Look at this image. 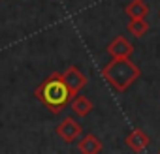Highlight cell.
Returning <instances> with one entry per match:
<instances>
[{
  "label": "cell",
  "instance_id": "obj_1",
  "mask_svg": "<svg viewBox=\"0 0 160 154\" xmlns=\"http://www.w3.org/2000/svg\"><path fill=\"white\" fill-rule=\"evenodd\" d=\"M34 96H36V100L43 105V107H47L51 113H60L70 102H72V98H73V94H72V90L66 87V83H64V79H62V75L58 73V71H53V73H49L45 79L36 87V90H34Z\"/></svg>",
  "mask_w": 160,
  "mask_h": 154
},
{
  "label": "cell",
  "instance_id": "obj_2",
  "mask_svg": "<svg viewBox=\"0 0 160 154\" xmlns=\"http://www.w3.org/2000/svg\"><path fill=\"white\" fill-rule=\"evenodd\" d=\"M100 73L117 92L128 90V87L141 77L139 66H136V62H132L128 56H113L109 62H106Z\"/></svg>",
  "mask_w": 160,
  "mask_h": 154
},
{
  "label": "cell",
  "instance_id": "obj_3",
  "mask_svg": "<svg viewBox=\"0 0 160 154\" xmlns=\"http://www.w3.org/2000/svg\"><path fill=\"white\" fill-rule=\"evenodd\" d=\"M81 133H83V126L79 124L73 117H66V118H62L60 124L57 126V135H58L64 143H73Z\"/></svg>",
  "mask_w": 160,
  "mask_h": 154
},
{
  "label": "cell",
  "instance_id": "obj_4",
  "mask_svg": "<svg viewBox=\"0 0 160 154\" xmlns=\"http://www.w3.org/2000/svg\"><path fill=\"white\" fill-rule=\"evenodd\" d=\"M60 75H62V79H64L66 87L72 90V94H73V96H75L79 90H81V89L87 85V77L81 73V70H79L77 66H70V68H66Z\"/></svg>",
  "mask_w": 160,
  "mask_h": 154
},
{
  "label": "cell",
  "instance_id": "obj_5",
  "mask_svg": "<svg viewBox=\"0 0 160 154\" xmlns=\"http://www.w3.org/2000/svg\"><path fill=\"white\" fill-rule=\"evenodd\" d=\"M124 143H126V147H128L130 150H134V152H143V150L149 147L151 137H149L143 130L136 128V130H132V132L124 137Z\"/></svg>",
  "mask_w": 160,
  "mask_h": 154
},
{
  "label": "cell",
  "instance_id": "obj_6",
  "mask_svg": "<svg viewBox=\"0 0 160 154\" xmlns=\"http://www.w3.org/2000/svg\"><path fill=\"white\" fill-rule=\"evenodd\" d=\"M106 51L113 56H130L134 53V45L124 38V36H117L109 41V45L106 47Z\"/></svg>",
  "mask_w": 160,
  "mask_h": 154
},
{
  "label": "cell",
  "instance_id": "obj_7",
  "mask_svg": "<svg viewBox=\"0 0 160 154\" xmlns=\"http://www.w3.org/2000/svg\"><path fill=\"white\" fill-rule=\"evenodd\" d=\"M77 148L83 154H96L102 150V141L94 133H85L81 137V141H77Z\"/></svg>",
  "mask_w": 160,
  "mask_h": 154
},
{
  "label": "cell",
  "instance_id": "obj_8",
  "mask_svg": "<svg viewBox=\"0 0 160 154\" xmlns=\"http://www.w3.org/2000/svg\"><path fill=\"white\" fill-rule=\"evenodd\" d=\"M70 105H72V111L77 115V117H87L92 109H94V105L91 103V100H87L85 96H79V94H75L73 98H72V102H70Z\"/></svg>",
  "mask_w": 160,
  "mask_h": 154
},
{
  "label": "cell",
  "instance_id": "obj_9",
  "mask_svg": "<svg viewBox=\"0 0 160 154\" xmlns=\"http://www.w3.org/2000/svg\"><path fill=\"white\" fill-rule=\"evenodd\" d=\"M124 12H126V15L130 17V19H145V15L149 13V6L143 2V0H132V2L124 8Z\"/></svg>",
  "mask_w": 160,
  "mask_h": 154
},
{
  "label": "cell",
  "instance_id": "obj_10",
  "mask_svg": "<svg viewBox=\"0 0 160 154\" xmlns=\"http://www.w3.org/2000/svg\"><path fill=\"white\" fill-rule=\"evenodd\" d=\"M126 30H128L132 36H136V38H143V36L147 34V30H149V25H147L145 19L139 17V19H132V21H128Z\"/></svg>",
  "mask_w": 160,
  "mask_h": 154
},
{
  "label": "cell",
  "instance_id": "obj_11",
  "mask_svg": "<svg viewBox=\"0 0 160 154\" xmlns=\"http://www.w3.org/2000/svg\"><path fill=\"white\" fill-rule=\"evenodd\" d=\"M158 15H160V13H158Z\"/></svg>",
  "mask_w": 160,
  "mask_h": 154
}]
</instances>
